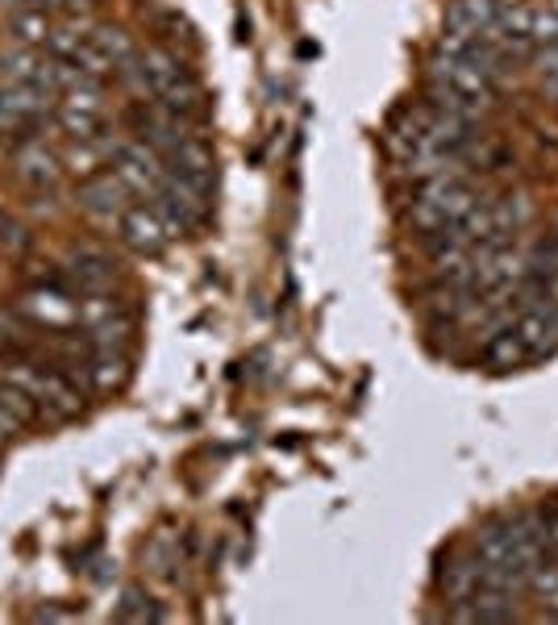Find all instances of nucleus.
<instances>
[{"mask_svg":"<svg viewBox=\"0 0 558 625\" xmlns=\"http://www.w3.org/2000/svg\"><path fill=\"white\" fill-rule=\"evenodd\" d=\"M150 208L159 213V221H163V230L171 233V238H180V233H187L201 217H205V208H209V201H205V192L201 188L184 184L180 176H171L167 171L163 188L155 192V201H150Z\"/></svg>","mask_w":558,"mask_h":625,"instance_id":"obj_1","label":"nucleus"},{"mask_svg":"<svg viewBox=\"0 0 558 625\" xmlns=\"http://www.w3.org/2000/svg\"><path fill=\"white\" fill-rule=\"evenodd\" d=\"M113 171L121 176V184L130 188L134 196H155L167 180V167L163 155L150 146V142H117V155H113Z\"/></svg>","mask_w":558,"mask_h":625,"instance_id":"obj_2","label":"nucleus"},{"mask_svg":"<svg viewBox=\"0 0 558 625\" xmlns=\"http://www.w3.org/2000/svg\"><path fill=\"white\" fill-rule=\"evenodd\" d=\"M130 188L121 184L117 171H96L80 184V208L93 213L96 221H121V213L130 208Z\"/></svg>","mask_w":558,"mask_h":625,"instance_id":"obj_3","label":"nucleus"},{"mask_svg":"<svg viewBox=\"0 0 558 625\" xmlns=\"http://www.w3.org/2000/svg\"><path fill=\"white\" fill-rule=\"evenodd\" d=\"M117 230H121V242H125L130 251H138V255H159L167 242H171V233L163 230L159 213L150 205H130L121 213Z\"/></svg>","mask_w":558,"mask_h":625,"instance_id":"obj_4","label":"nucleus"},{"mask_svg":"<svg viewBox=\"0 0 558 625\" xmlns=\"http://www.w3.org/2000/svg\"><path fill=\"white\" fill-rule=\"evenodd\" d=\"M13 171H17V180L29 188H54L59 176H63V159L50 151L47 142L25 139L17 142V151H13Z\"/></svg>","mask_w":558,"mask_h":625,"instance_id":"obj_5","label":"nucleus"},{"mask_svg":"<svg viewBox=\"0 0 558 625\" xmlns=\"http://www.w3.org/2000/svg\"><path fill=\"white\" fill-rule=\"evenodd\" d=\"M517 338L525 347V359H546L558 350V304L546 301L537 309H525V317L517 322Z\"/></svg>","mask_w":558,"mask_h":625,"instance_id":"obj_6","label":"nucleus"},{"mask_svg":"<svg viewBox=\"0 0 558 625\" xmlns=\"http://www.w3.org/2000/svg\"><path fill=\"white\" fill-rule=\"evenodd\" d=\"M171 176H180L184 184H192V188H201L205 196H209V188H213V176H217V163H213V151L205 146V142H196V139H184L171 155Z\"/></svg>","mask_w":558,"mask_h":625,"instance_id":"obj_7","label":"nucleus"},{"mask_svg":"<svg viewBox=\"0 0 558 625\" xmlns=\"http://www.w3.org/2000/svg\"><path fill=\"white\" fill-rule=\"evenodd\" d=\"M34 400L54 417H75L84 409L80 388L71 384L68 375H59V371H38V380H34Z\"/></svg>","mask_w":558,"mask_h":625,"instance_id":"obj_8","label":"nucleus"},{"mask_svg":"<svg viewBox=\"0 0 558 625\" xmlns=\"http://www.w3.org/2000/svg\"><path fill=\"white\" fill-rule=\"evenodd\" d=\"M71 276L84 292H105V284L113 279V259L93 251V247H80L71 255Z\"/></svg>","mask_w":558,"mask_h":625,"instance_id":"obj_9","label":"nucleus"},{"mask_svg":"<svg viewBox=\"0 0 558 625\" xmlns=\"http://www.w3.org/2000/svg\"><path fill=\"white\" fill-rule=\"evenodd\" d=\"M25 313L29 317H38V322H47L50 329H63V325L75 322V301H68L63 292H54V288H38L29 301H25Z\"/></svg>","mask_w":558,"mask_h":625,"instance_id":"obj_10","label":"nucleus"},{"mask_svg":"<svg viewBox=\"0 0 558 625\" xmlns=\"http://www.w3.org/2000/svg\"><path fill=\"white\" fill-rule=\"evenodd\" d=\"M84 375H88V384H93L96 393H113V388H121L125 384V354L121 350H96L93 363L84 368Z\"/></svg>","mask_w":558,"mask_h":625,"instance_id":"obj_11","label":"nucleus"},{"mask_svg":"<svg viewBox=\"0 0 558 625\" xmlns=\"http://www.w3.org/2000/svg\"><path fill=\"white\" fill-rule=\"evenodd\" d=\"M88 38H93V47L113 63V71L125 68V63L134 59V43H130V34H125L121 25H96Z\"/></svg>","mask_w":558,"mask_h":625,"instance_id":"obj_12","label":"nucleus"},{"mask_svg":"<svg viewBox=\"0 0 558 625\" xmlns=\"http://www.w3.org/2000/svg\"><path fill=\"white\" fill-rule=\"evenodd\" d=\"M13 43L17 47H47V34H50V22H47V9H22L13 13V25H9Z\"/></svg>","mask_w":558,"mask_h":625,"instance_id":"obj_13","label":"nucleus"},{"mask_svg":"<svg viewBox=\"0 0 558 625\" xmlns=\"http://www.w3.org/2000/svg\"><path fill=\"white\" fill-rule=\"evenodd\" d=\"M484 359H488L496 371H509L525 359V347H521V338H517V325H512V329H500V334H492V338H484Z\"/></svg>","mask_w":558,"mask_h":625,"instance_id":"obj_14","label":"nucleus"},{"mask_svg":"<svg viewBox=\"0 0 558 625\" xmlns=\"http://www.w3.org/2000/svg\"><path fill=\"white\" fill-rule=\"evenodd\" d=\"M480 588V558H459L450 572H446V597L454 601H471Z\"/></svg>","mask_w":558,"mask_h":625,"instance_id":"obj_15","label":"nucleus"},{"mask_svg":"<svg viewBox=\"0 0 558 625\" xmlns=\"http://www.w3.org/2000/svg\"><path fill=\"white\" fill-rule=\"evenodd\" d=\"M59 125H63L75 142H88L100 134L105 113H96V109H75V105H59Z\"/></svg>","mask_w":558,"mask_h":625,"instance_id":"obj_16","label":"nucleus"},{"mask_svg":"<svg viewBox=\"0 0 558 625\" xmlns=\"http://www.w3.org/2000/svg\"><path fill=\"white\" fill-rule=\"evenodd\" d=\"M530 592H534L537 601H542V609H546V617H558V563H542L534 576H530V584H525Z\"/></svg>","mask_w":558,"mask_h":625,"instance_id":"obj_17","label":"nucleus"},{"mask_svg":"<svg viewBox=\"0 0 558 625\" xmlns=\"http://www.w3.org/2000/svg\"><path fill=\"white\" fill-rule=\"evenodd\" d=\"M84 38H88V34H80L75 25H50V34H47V59H54V63H71Z\"/></svg>","mask_w":558,"mask_h":625,"instance_id":"obj_18","label":"nucleus"},{"mask_svg":"<svg viewBox=\"0 0 558 625\" xmlns=\"http://www.w3.org/2000/svg\"><path fill=\"white\" fill-rule=\"evenodd\" d=\"M113 317H121V313H117V304L105 292H93V297H84L75 304V322H84V329H96V325L113 322Z\"/></svg>","mask_w":558,"mask_h":625,"instance_id":"obj_19","label":"nucleus"},{"mask_svg":"<svg viewBox=\"0 0 558 625\" xmlns=\"http://www.w3.org/2000/svg\"><path fill=\"white\" fill-rule=\"evenodd\" d=\"M88 342H93L96 350H121L130 342V322H125V317H113V322L96 325V329H88Z\"/></svg>","mask_w":558,"mask_h":625,"instance_id":"obj_20","label":"nucleus"},{"mask_svg":"<svg viewBox=\"0 0 558 625\" xmlns=\"http://www.w3.org/2000/svg\"><path fill=\"white\" fill-rule=\"evenodd\" d=\"M534 47H558V9H537L534 13Z\"/></svg>","mask_w":558,"mask_h":625,"instance_id":"obj_21","label":"nucleus"},{"mask_svg":"<svg viewBox=\"0 0 558 625\" xmlns=\"http://www.w3.org/2000/svg\"><path fill=\"white\" fill-rule=\"evenodd\" d=\"M537 75H542V88L558 93V47L537 50Z\"/></svg>","mask_w":558,"mask_h":625,"instance_id":"obj_22","label":"nucleus"},{"mask_svg":"<svg viewBox=\"0 0 558 625\" xmlns=\"http://www.w3.org/2000/svg\"><path fill=\"white\" fill-rule=\"evenodd\" d=\"M0 247H13V251H25V247H29V230L17 226L9 213H0Z\"/></svg>","mask_w":558,"mask_h":625,"instance_id":"obj_23","label":"nucleus"},{"mask_svg":"<svg viewBox=\"0 0 558 625\" xmlns=\"http://www.w3.org/2000/svg\"><path fill=\"white\" fill-rule=\"evenodd\" d=\"M22 430H25L22 421H17V417H13L9 409H4V405H0V442H4V438H17Z\"/></svg>","mask_w":558,"mask_h":625,"instance_id":"obj_24","label":"nucleus"},{"mask_svg":"<svg viewBox=\"0 0 558 625\" xmlns=\"http://www.w3.org/2000/svg\"><path fill=\"white\" fill-rule=\"evenodd\" d=\"M4 130H13V117H9V109H4V100H0V134Z\"/></svg>","mask_w":558,"mask_h":625,"instance_id":"obj_25","label":"nucleus"},{"mask_svg":"<svg viewBox=\"0 0 558 625\" xmlns=\"http://www.w3.org/2000/svg\"><path fill=\"white\" fill-rule=\"evenodd\" d=\"M555 238H558V233H555Z\"/></svg>","mask_w":558,"mask_h":625,"instance_id":"obj_26","label":"nucleus"}]
</instances>
